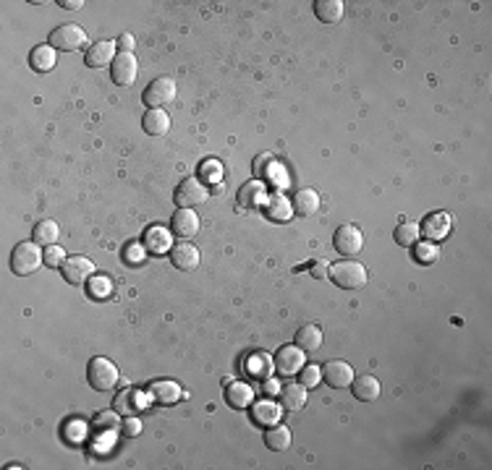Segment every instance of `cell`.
<instances>
[{"label": "cell", "mask_w": 492, "mask_h": 470, "mask_svg": "<svg viewBox=\"0 0 492 470\" xmlns=\"http://www.w3.org/2000/svg\"><path fill=\"white\" fill-rule=\"evenodd\" d=\"M267 217L275 220V223H285L293 217V204L288 201V196L283 194H273L267 198Z\"/></svg>", "instance_id": "4316f807"}, {"label": "cell", "mask_w": 492, "mask_h": 470, "mask_svg": "<svg viewBox=\"0 0 492 470\" xmlns=\"http://www.w3.org/2000/svg\"><path fill=\"white\" fill-rule=\"evenodd\" d=\"M322 379L333 389H346L354 381V369L346 361H327L322 369Z\"/></svg>", "instance_id": "9c48e42d"}, {"label": "cell", "mask_w": 492, "mask_h": 470, "mask_svg": "<svg viewBox=\"0 0 492 470\" xmlns=\"http://www.w3.org/2000/svg\"><path fill=\"white\" fill-rule=\"evenodd\" d=\"M170 262H173L175 269L192 272V269L199 267V248L192 246V243H186V240H181L178 246L170 248Z\"/></svg>", "instance_id": "4fadbf2b"}, {"label": "cell", "mask_w": 492, "mask_h": 470, "mask_svg": "<svg viewBox=\"0 0 492 470\" xmlns=\"http://www.w3.org/2000/svg\"><path fill=\"white\" fill-rule=\"evenodd\" d=\"M202 175H204L207 181H217V178H220V165H217V162H204V165H202Z\"/></svg>", "instance_id": "60d3db41"}, {"label": "cell", "mask_w": 492, "mask_h": 470, "mask_svg": "<svg viewBox=\"0 0 492 470\" xmlns=\"http://www.w3.org/2000/svg\"><path fill=\"white\" fill-rule=\"evenodd\" d=\"M293 212L301 217H312V215H317L319 212V194L315 189H301L293 194Z\"/></svg>", "instance_id": "2e32d148"}, {"label": "cell", "mask_w": 492, "mask_h": 470, "mask_svg": "<svg viewBox=\"0 0 492 470\" xmlns=\"http://www.w3.org/2000/svg\"><path fill=\"white\" fill-rule=\"evenodd\" d=\"M94 426H97L100 434H113V431L121 429V418L113 410H102L94 415Z\"/></svg>", "instance_id": "836d02e7"}, {"label": "cell", "mask_w": 492, "mask_h": 470, "mask_svg": "<svg viewBox=\"0 0 492 470\" xmlns=\"http://www.w3.org/2000/svg\"><path fill=\"white\" fill-rule=\"evenodd\" d=\"M343 0H315V13L322 24H338L343 18Z\"/></svg>", "instance_id": "d4e9b609"}, {"label": "cell", "mask_w": 492, "mask_h": 470, "mask_svg": "<svg viewBox=\"0 0 492 470\" xmlns=\"http://www.w3.org/2000/svg\"><path fill=\"white\" fill-rule=\"evenodd\" d=\"M170 240H173V235L165 228H160V225H155V228H150V230L144 233V248L150 254H165V251H170Z\"/></svg>", "instance_id": "7402d4cb"}, {"label": "cell", "mask_w": 492, "mask_h": 470, "mask_svg": "<svg viewBox=\"0 0 492 470\" xmlns=\"http://www.w3.org/2000/svg\"><path fill=\"white\" fill-rule=\"evenodd\" d=\"M116 42H110V40H102V42H97L94 47H89L87 50V66L89 68H105L108 63H113L116 60Z\"/></svg>", "instance_id": "9a60e30c"}, {"label": "cell", "mask_w": 492, "mask_h": 470, "mask_svg": "<svg viewBox=\"0 0 492 470\" xmlns=\"http://www.w3.org/2000/svg\"><path fill=\"white\" fill-rule=\"evenodd\" d=\"M118 376H121V374H118L116 363L108 361V358H102V355L92 358L89 366H87V381H89V387L97 389V392H108V389L116 387Z\"/></svg>", "instance_id": "3957f363"}, {"label": "cell", "mask_w": 492, "mask_h": 470, "mask_svg": "<svg viewBox=\"0 0 492 470\" xmlns=\"http://www.w3.org/2000/svg\"><path fill=\"white\" fill-rule=\"evenodd\" d=\"M144 254H147V248L139 246V243H131V246L126 248V256H129V262H131V264H139V262L144 259Z\"/></svg>", "instance_id": "ab89813d"}, {"label": "cell", "mask_w": 492, "mask_h": 470, "mask_svg": "<svg viewBox=\"0 0 492 470\" xmlns=\"http://www.w3.org/2000/svg\"><path fill=\"white\" fill-rule=\"evenodd\" d=\"M110 74H113V82L118 86H131L136 82V74H139L136 55L133 52H118L116 60L110 63Z\"/></svg>", "instance_id": "ba28073f"}, {"label": "cell", "mask_w": 492, "mask_h": 470, "mask_svg": "<svg viewBox=\"0 0 492 470\" xmlns=\"http://www.w3.org/2000/svg\"><path fill=\"white\" fill-rule=\"evenodd\" d=\"M58 235H60V228L55 220H40V223L34 225V240L40 246H55Z\"/></svg>", "instance_id": "f1b7e54d"}, {"label": "cell", "mask_w": 492, "mask_h": 470, "mask_svg": "<svg viewBox=\"0 0 492 470\" xmlns=\"http://www.w3.org/2000/svg\"><path fill=\"white\" fill-rule=\"evenodd\" d=\"M327 272H330V264H327V262H315V264H312V277H317V280H325Z\"/></svg>", "instance_id": "7bdbcfd3"}, {"label": "cell", "mask_w": 492, "mask_h": 470, "mask_svg": "<svg viewBox=\"0 0 492 470\" xmlns=\"http://www.w3.org/2000/svg\"><path fill=\"white\" fill-rule=\"evenodd\" d=\"M440 251L432 246V243H417V259L422 264H430V262H437Z\"/></svg>", "instance_id": "74e56055"}, {"label": "cell", "mask_w": 492, "mask_h": 470, "mask_svg": "<svg viewBox=\"0 0 492 470\" xmlns=\"http://www.w3.org/2000/svg\"><path fill=\"white\" fill-rule=\"evenodd\" d=\"M351 389H354V397L361 400V403H375L377 397H380V392H383V389H380V381H377L375 376H369V374L354 376Z\"/></svg>", "instance_id": "ac0fdd59"}, {"label": "cell", "mask_w": 492, "mask_h": 470, "mask_svg": "<svg viewBox=\"0 0 492 470\" xmlns=\"http://www.w3.org/2000/svg\"><path fill=\"white\" fill-rule=\"evenodd\" d=\"M60 272H63L66 282H71V285H82V282H87L89 277H92L94 264L87 259V256H71L66 264L60 267Z\"/></svg>", "instance_id": "30bf717a"}, {"label": "cell", "mask_w": 492, "mask_h": 470, "mask_svg": "<svg viewBox=\"0 0 492 470\" xmlns=\"http://www.w3.org/2000/svg\"><path fill=\"white\" fill-rule=\"evenodd\" d=\"M68 259H66V251L58 246H48V251H45V264L53 267V269H58V267L66 264Z\"/></svg>", "instance_id": "e575fe53"}, {"label": "cell", "mask_w": 492, "mask_h": 470, "mask_svg": "<svg viewBox=\"0 0 492 470\" xmlns=\"http://www.w3.org/2000/svg\"><path fill=\"white\" fill-rule=\"evenodd\" d=\"M60 6H66L68 11H79L84 3H82V0H66V3H60Z\"/></svg>", "instance_id": "f6af8a7d"}, {"label": "cell", "mask_w": 492, "mask_h": 470, "mask_svg": "<svg viewBox=\"0 0 492 470\" xmlns=\"http://www.w3.org/2000/svg\"><path fill=\"white\" fill-rule=\"evenodd\" d=\"M419 235H422V230H419V225L417 223H409V220H403V223H398V228H395V243L398 246H417L419 243Z\"/></svg>", "instance_id": "4dcf8cb0"}, {"label": "cell", "mask_w": 492, "mask_h": 470, "mask_svg": "<svg viewBox=\"0 0 492 470\" xmlns=\"http://www.w3.org/2000/svg\"><path fill=\"white\" fill-rule=\"evenodd\" d=\"M142 125L150 136H165V133L170 131V116H168L163 108H152L144 113Z\"/></svg>", "instance_id": "d6986e66"}, {"label": "cell", "mask_w": 492, "mask_h": 470, "mask_svg": "<svg viewBox=\"0 0 492 470\" xmlns=\"http://www.w3.org/2000/svg\"><path fill=\"white\" fill-rule=\"evenodd\" d=\"M87 290H89V296L97 298V301H105V298L113 296V280L105 277V274H97V277H89L87 280Z\"/></svg>", "instance_id": "d6a6232c"}, {"label": "cell", "mask_w": 492, "mask_h": 470, "mask_svg": "<svg viewBox=\"0 0 492 470\" xmlns=\"http://www.w3.org/2000/svg\"><path fill=\"white\" fill-rule=\"evenodd\" d=\"M333 246L341 256H356L364 248V235L356 225H341L333 235Z\"/></svg>", "instance_id": "52a82bcc"}, {"label": "cell", "mask_w": 492, "mask_h": 470, "mask_svg": "<svg viewBox=\"0 0 492 470\" xmlns=\"http://www.w3.org/2000/svg\"><path fill=\"white\" fill-rule=\"evenodd\" d=\"M175 94H178V86H175L173 79L170 76H158L144 89V102H147V108H165L175 99Z\"/></svg>", "instance_id": "277c9868"}, {"label": "cell", "mask_w": 492, "mask_h": 470, "mask_svg": "<svg viewBox=\"0 0 492 470\" xmlns=\"http://www.w3.org/2000/svg\"><path fill=\"white\" fill-rule=\"evenodd\" d=\"M113 405H116V410L126 413V415H133L136 410L147 408V403H144V395L139 392V389H124V392L113 400Z\"/></svg>", "instance_id": "83f0119b"}, {"label": "cell", "mask_w": 492, "mask_h": 470, "mask_svg": "<svg viewBox=\"0 0 492 470\" xmlns=\"http://www.w3.org/2000/svg\"><path fill=\"white\" fill-rule=\"evenodd\" d=\"M48 45H53L55 50H63V52H74V50L87 45V32L79 24H60L58 29H53Z\"/></svg>", "instance_id": "5b68a950"}, {"label": "cell", "mask_w": 492, "mask_h": 470, "mask_svg": "<svg viewBox=\"0 0 492 470\" xmlns=\"http://www.w3.org/2000/svg\"><path fill=\"white\" fill-rule=\"evenodd\" d=\"M121 431H124L126 437H136V434H142V421L136 415H126L124 421H121Z\"/></svg>", "instance_id": "f35d334b"}, {"label": "cell", "mask_w": 492, "mask_h": 470, "mask_svg": "<svg viewBox=\"0 0 492 470\" xmlns=\"http://www.w3.org/2000/svg\"><path fill=\"white\" fill-rule=\"evenodd\" d=\"M280 403H283L285 410H301L304 405H307V387L304 384H285V387H280Z\"/></svg>", "instance_id": "cb8c5ba5"}, {"label": "cell", "mask_w": 492, "mask_h": 470, "mask_svg": "<svg viewBox=\"0 0 492 470\" xmlns=\"http://www.w3.org/2000/svg\"><path fill=\"white\" fill-rule=\"evenodd\" d=\"M319 379H322V369H317V366H304L301 369V384L304 387H317L319 384Z\"/></svg>", "instance_id": "8d00e7d4"}, {"label": "cell", "mask_w": 492, "mask_h": 470, "mask_svg": "<svg viewBox=\"0 0 492 470\" xmlns=\"http://www.w3.org/2000/svg\"><path fill=\"white\" fill-rule=\"evenodd\" d=\"M199 215L194 212V209H178L173 215V220H170V230H173V235H178V238L184 240V238H192V235H197L199 233Z\"/></svg>", "instance_id": "7c38bea8"}, {"label": "cell", "mask_w": 492, "mask_h": 470, "mask_svg": "<svg viewBox=\"0 0 492 470\" xmlns=\"http://www.w3.org/2000/svg\"><path fill=\"white\" fill-rule=\"evenodd\" d=\"M265 389H267V392H280V387H278V384H275V381H270V379H267V384H265Z\"/></svg>", "instance_id": "bcb514c9"}, {"label": "cell", "mask_w": 492, "mask_h": 470, "mask_svg": "<svg viewBox=\"0 0 492 470\" xmlns=\"http://www.w3.org/2000/svg\"><path fill=\"white\" fill-rule=\"evenodd\" d=\"M207 196H209L207 186L199 183L197 178H186L175 189V204H178V209H194V206L204 204Z\"/></svg>", "instance_id": "8992f818"}, {"label": "cell", "mask_w": 492, "mask_h": 470, "mask_svg": "<svg viewBox=\"0 0 492 470\" xmlns=\"http://www.w3.org/2000/svg\"><path fill=\"white\" fill-rule=\"evenodd\" d=\"M45 264V254L37 240H21L16 243V248L11 251V269L18 277H29L34 274L40 267Z\"/></svg>", "instance_id": "6da1fadb"}, {"label": "cell", "mask_w": 492, "mask_h": 470, "mask_svg": "<svg viewBox=\"0 0 492 470\" xmlns=\"http://www.w3.org/2000/svg\"><path fill=\"white\" fill-rule=\"evenodd\" d=\"M239 201H241V206H249V209L259 206L262 201H267L265 186H262V183H246L241 189V194H239Z\"/></svg>", "instance_id": "1f68e13d"}, {"label": "cell", "mask_w": 492, "mask_h": 470, "mask_svg": "<svg viewBox=\"0 0 492 470\" xmlns=\"http://www.w3.org/2000/svg\"><path fill=\"white\" fill-rule=\"evenodd\" d=\"M55 60H58V52H55V47H53V45H37V47L32 50V55H29V63H32V68H34V71H40V74L50 71V68H55Z\"/></svg>", "instance_id": "484cf974"}, {"label": "cell", "mask_w": 492, "mask_h": 470, "mask_svg": "<svg viewBox=\"0 0 492 470\" xmlns=\"http://www.w3.org/2000/svg\"><path fill=\"white\" fill-rule=\"evenodd\" d=\"M293 340H296V345L304 353H317L319 347H322V330H319L317 324H304V327H299Z\"/></svg>", "instance_id": "44dd1931"}, {"label": "cell", "mask_w": 492, "mask_h": 470, "mask_svg": "<svg viewBox=\"0 0 492 470\" xmlns=\"http://www.w3.org/2000/svg\"><path fill=\"white\" fill-rule=\"evenodd\" d=\"M116 45L121 47V52H131V50H133V37H131V34H121Z\"/></svg>", "instance_id": "ee69618b"}, {"label": "cell", "mask_w": 492, "mask_h": 470, "mask_svg": "<svg viewBox=\"0 0 492 470\" xmlns=\"http://www.w3.org/2000/svg\"><path fill=\"white\" fill-rule=\"evenodd\" d=\"M249 374L251 376H262V379H267V374H270V358H265V355H254L249 361Z\"/></svg>", "instance_id": "d590c367"}, {"label": "cell", "mask_w": 492, "mask_h": 470, "mask_svg": "<svg viewBox=\"0 0 492 470\" xmlns=\"http://www.w3.org/2000/svg\"><path fill=\"white\" fill-rule=\"evenodd\" d=\"M265 165H267V167L273 165V157H257V160H254V173H257L259 178H267Z\"/></svg>", "instance_id": "b9f144b4"}, {"label": "cell", "mask_w": 492, "mask_h": 470, "mask_svg": "<svg viewBox=\"0 0 492 470\" xmlns=\"http://www.w3.org/2000/svg\"><path fill=\"white\" fill-rule=\"evenodd\" d=\"M330 280L343 290H359L367 285V267L356 259H343L338 264L330 267Z\"/></svg>", "instance_id": "7a4b0ae2"}, {"label": "cell", "mask_w": 492, "mask_h": 470, "mask_svg": "<svg viewBox=\"0 0 492 470\" xmlns=\"http://www.w3.org/2000/svg\"><path fill=\"white\" fill-rule=\"evenodd\" d=\"M265 444L273 449V452H283L291 447V431L288 426H270L265 434Z\"/></svg>", "instance_id": "f546056e"}, {"label": "cell", "mask_w": 492, "mask_h": 470, "mask_svg": "<svg viewBox=\"0 0 492 470\" xmlns=\"http://www.w3.org/2000/svg\"><path fill=\"white\" fill-rule=\"evenodd\" d=\"M280 418V405L262 400V403H251V421L259 426H275Z\"/></svg>", "instance_id": "603a6c76"}, {"label": "cell", "mask_w": 492, "mask_h": 470, "mask_svg": "<svg viewBox=\"0 0 492 470\" xmlns=\"http://www.w3.org/2000/svg\"><path fill=\"white\" fill-rule=\"evenodd\" d=\"M451 225H453V217L448 215V212H434V215H430L422 223V235H427L430 240H442V238H448V233H451Z\"/></svg>", "instance_id": "5bb4252c"}, {"label": "cell", "mask_w": 492, "mask_h": 470, "mask_svg": "<svg viewBox=\"0 0 492 470\" xmlns=\"http://www.w3.org/2000/svg\"><path fill=\"white\" fill-rule=\"evenodd\" d=\"M226 400L231 408H239V410L251 408V403H254V389L246 381H231L226 387Z\"/></svg>", "instance_id": "e0dca14e"}, {"label": "cell", "mask_w": 492, "mask_h": 470, "mask_svg": "<svg viewBox=\"0 0 492 470\" xmlns=\"http://www.w3.org/2000/svg\"><path fill=\"white\" fill-rule=\"evenodd\" d=\"M275 369L285 376L304 369V350L299 345H283L275 355Z\"/></svg>", "instance_id": "8fae6325"}, {"label": "cell", "mask_w": 492, "mask_h": 470, "mask_svg": "<svg viewBox=\"0 0 492 470\" xmlns=\"http://www.w3.org/2000/svg\"><path fill=\"white\" fill-rule=\"evenodd\" d=\"M150 397L155 403L160 405H175L178 397H181V387L170 379H163V381H152L150 384Z\"/></svg>", "instance_id": "ffe728a7"}]
</instances>
